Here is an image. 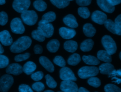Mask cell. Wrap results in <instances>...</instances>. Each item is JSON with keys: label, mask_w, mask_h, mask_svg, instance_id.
<instances>
[{"label": "cell", "mask_w": 121, "mask_h": 92, "mask_svg": "<svg viewBox=\"0 0 121 92\" xmlns=\"http://www.w3.org/2000/svg\"><path fill=\"white\" fill-rule=\"evenodd\" d=\"M31 43L32 40L29 36H22L11 44L10 50L13 53L21 52L29 48Z\"/></svg>", "instance_id": "1"}, {"label": "cell", "mask_w": 121, "mask_h": 92, "mask_svg": "<svg viewBox=\"0 0 121 92\" xmlns=\"http://www.w3.org/2000/svg\"><path fill=\"white\" fill-rule=\"evenodd\" d=\"M98 73L99 69L96 67L84 66L78 70V74L80 78L86 79L97 75Z\"/></svg>", "instance_id": "2"}, {"label": "cell", "mask_w": 121, "mask_h": 92, "mask_svg": "<svg viewBox=\"0 0 121 92\" xmlns=\"http://www.w3.org/2000/svg\"><path fill=\"white\" fill-rule=\"evenodd\" d=\"M102 44L105 50L111 55L114 54L117 50V46L113 39L108 35H104L102 38Z\"/></svg>", "instance_id": "3"}, {"label": "cell", "mask_w": 121, "mask_h": 92, "mask_svg": "<svg viewBox=\"0 0 121 92\" xmlns=\"http://www.w3.org/2000/svg\"><path fill=\"white\" fill-rule=\"evenodd\" d=\"M21 17L23 21L28 25H34L38 19V16L34 10H25L21 13Z\"/></svg>", "instance_id": "4"}, {"label": "cell", "mask_w": 121, "mask_h": 92, "mask_svg": "<svg viewBox=\"0 0 121 92\" xmlns=\"http://www.w3.org/2000/svg\"><path fill=\"white\" fill-rule=\"evenodd\" d=\"M37 29L39 30L43 35L46 38L52 36L54 32V27L52 24L46 22L42 19L38 23Z\"/></svg>", "instance_id": "5"}, {"label": "cell", "mask_w": 121, "mask_h": 92, "mask_svg": "<svg viewBox=\"0 0 121 92\" xmlns=\"http://www.w3.org/2000/svg\"><path fill=\"white\" fill-rule=\"evenodd\" d=\"M14 83L13 77L9 74L3 75L0 78V91L8 92Z\"/></svg>", "instance_id": "6"}, {"label": "cell", "mask_w": 121, "mask_h": 92, "mask_svg": "<svg viewBox=\"0 0 121 92\" xmlns=\"http://www.w3.org/2000/svg\"><path fill=\"white\" fill-rule=\"evenodd\" d=\"M30 4V0H14L12 7L17 12L21 13L28 9Z\"/></svg>", "instance_id": "7"}, {"label": "cell", "mask_w": 121, "mask_h": 92, "mask_svg": "<svg viewBox=\"0 0 121 92\" xmlns=\"http://www.w3.org/2000/svg\"><path fill=\"white\" fill-rule=\"evenodd\" d=\"M10 28L11 31L16 34H22L25 30L22 20L18 17H15L11 20Z\"/></svg>", "instance_id": "8"}, {"label": "cell", "mask_w": 121, "mask_h": 92, "mask_svg": "<svg viewBox=\"0 0 121 92\" xmlns=\"http://www.w3.org/2000/svg\"><path fill=\"white\" fill-rule=\"evenodd\" d=\"M60 89L64 92H78V86L74 81L63 80L60 83Z\"/></svg>", "instance_id": "9"}, {"label": "cell", "mask_w": 121, "mask_h": 92, "mask_svg": "<svg viewBox=\"0 0 121 92\" xmlns=\"http://www.w3.org/2000/svg\"><path fill=\"white\" fill-rule=\"evenodd\" d=\"M60 77L62 80H71L73 81H77L73 71L69 67H63L60 70Z\"/></svg>", "instance_id": "10"}, {"label": "cell", "mask_w": 121, "mask_h": 92, "mask_svg": "<svg viewBox=\"0 0 121 92\" xmlns=\"http://www.w3.org/2000/svg\"><path fill=\"white\" fill-rule=\"evenodd\" d=\"M107 18V15L104 13L99 10L95 11L91 15L92 20L94 22L99 25L104 24Z\"/></svg>", "instance_id": "11"}, {"label": "cell", "mask_w": 121, "mask_h": 92, "mask_svg": "<svg viewBox=\"0 0 121 92\" xmlns=\"http://www.w3.org/2000/svg\"><path fill=\"white\" fill-rule=\"evenodd\" d=\"M6 72L9 74L17 75L23 72V67L18 63H12L8 65Z\"/></svg>", "instance_id": "12"}, {"label": "cell", "mask_w": 121, "mask_h": 92, "mask_svg": "<svg viewBox=\"0 0 121 92\" xmlns=\"http://www.w3.org/2000/svg\"><path fill=\"white\" fill-rule=\"evenodd\" d=\"M59 34L63 39L68 40L73 38L76 32L74 29L62 27L59 29Z\"/></svg>", "instance_id": "13"}, {"label": "cell", "mask_w": 121, "mask_h": 92, "mask_svg": "<svg viewBox=\"0 0 121 92\" xmlns=\"http://www.w3.org/2000/svg\"><path fill=\"white\" fill-rule=\"evenodd\" d=\"M0 42L4 46H9L13 43V39L9 32L3 30L0 32Z\"/></svg>", "instance_id": "14"}, {"label": "cell", "mask_w": 121, "mask_h": 92, "mask_svg": "<svg viewBox=\"0 0 121 92\" xmlns=\"http://www.w3.org/2000/svg\"><path fill=\"white\" fill-rule=\"evenodd\" d=\"M96 2L100 8L107 13H112L115 10L114 6L111 5L107 0H96Z\"/></svg>", "instance_id": "15"}, {"label": "cell", "mask_w": 121, "mask_h": 92, "mask_svg": "<svg viewBox=\"0 0 121 92\" xmlns=\"http://www.w3.org/2000/svg\"><path fill=\"white\" fill-rule=\"evenodd\" d=\"M64 23L68 26L71 28H75L78 26L76 17L72 14H68L63 19Z\"/></svg>", "instance_id": "16"}, {"label": "cell", "mask_w": 121, "mask_h": 92, "mask_svg": "<svg viewBox=\"0 0 121 92\" xmlns=\"http://www.w3.org/2000/svg\"><path fill=\"white\" fill-rule=\"evenodd\" d=\"M39 62L48 72L52 73L54 70V67L51 61L46 57L41 56L39 58Z\"/></svg>", "instance_id": "17"}, {"label": "cell", "mask_w": 121, "mask_h": 92, "mask_svg": "<svg viewBox=\"0 0 121 92\" xmlns=\"http://www.w3.org/2000/svg\"><path fill=\"white\" fill-rule=\"evenodd\" d=\"M99 71L103 75H110L114 70V67L110 63L106 62L101 65L99 67Z\"/></svg>", "instance_id": "18"}, {"label": "cell", "mask_w": 121, "mask_h": 92, "mask_svg": "<svg viewBox=\"0 0 121 92\" xmlns=\"http://www.w3.org/2000/svg\"><path fill=\"white\" fill-rule=\"evenodd\" d=\"M83 31L84 34L88 37H93L96 33L95 28L90 23H86L84 25Z\"/></svg>", "instance_id": "19"}, {"label": "cell", "mask_w": 121, "mask_h": 92, "mask_svg": "<svg viewBox=\"0 0 121 92\" xmlns=\"http://www.w3.org/2000/svg\"><path fill=\"white\" fill-rule=\"evenodd\" d=\"M36 68V64L32 61H27L26 62L23 67V71L26 75H31L34 72Z\"/></svg>", "instance_id": "20"}, {"label": "cell", "mask_w": 121, "mask_h": 92, "mask_svg": "<svg viewBox=\"0 0 121 92\" xmlns=\"http://www.w3.org/2000/svg\"><path fill=\"white\" fill-rule=\"evenodd\" d=\"M97 57L99 60L105 62L110 63L112 61L111 55L106 50H99L97 53Z\"/></svg>", "instance_id": "21"}, {"label": "cell", "mask_w": 121, "mask_h": 92, "mask_svg": "<svg viewBox=\"0 0 121 92\" xmlns=\"http://www.w3.org/2000/svg\"><path fill=\"white\" fill-rule=\"evenodd\" d=\"M77 48L78 43L74 41H67L64 43V49L69 52H74Z\"/></svg>", "instance_id": "22"}, {"label": "cell", "mask_w": 121, "mask_h": 92, "mask_svg": "<svg viewBox=\"0 0 121 92\" xmlns=\"http://www.w3.org/2000/svg\"><path fill=\"white\" fill-rule=\"evenodd\" d=\"M60 45V42L58 40L52 39L48 42L46 47L50 52L54 53L58 50Z\"/></svg>", "instance_id": "23"}, {"label": "cell", "mask_w": 121, "mask_h": 92, "mask_svg": "<svg viewBox=\"0 0 121 92\" xmlns=\"http://www.w3.org/2000/svg\"><path fill=\"white\" fill-rule=\"evenodd\" d=\"M94 41L91 39L84 40L80 44V49L84 52H87L91 50L94 45Z\"/></svg>", "instance_id": "24"}, {"label": "cell", "mask_w": 121, "mask_h": 92, "mask_svg": "<svg viewBox=\"0 0 121 92\" xmlns=\"http://www.w3.org/2000/svg\"><path fill=\"white\" fill-rule=\"evenodd\" d=\"M83 61L86 64L89 65H97L100 63L99 60L96 57L92 55H84L82 57Z\"/></svg>", "instance_id": "25"}, {"label": "cell", "mask_w": 121, "mask_h": 92, "mask_svg": "<svg viewBox=\"0 0 121 92\" xmlns=\"http://www.w3.org/2000/svg\"><path fill=\"white\" fill-rule=\"evenodd\" d=\"M81 61L80 55L78 53H74L70 55L68 59V63L71 66H76Z\"/></svg>", "instance_id": "26"}, {"label": "cell", "mask_w": 121, "mask_h": 92, "mask_svg": "<svg viewBox=\"0 0 121 92\" xmlns=\"http://www.w3.org/2000/svg\"><path fill=\"white\" fill-rule=\"evenodd\" d=\"M51 3L59 8H63L67 7L69 4L68 0H50Z\"/></svg>", "instance_id": "27"}, {"label": "cell", "mask_w": 121, "mask_h": 92, "mask_svg": "<svg viewBox=\"0 0 121 92\" xmlns=\"http://www.w3.org/2000/svg\"><path fill=\"white\" fill-rule=\"evenodd\" d=\"M34 7L39 11H43L47 8L46 3L43 0H36L33 3Z\"/></svg>", "instance_id": "28"}, {"label": "cell", "mask_w": 121, "mask_h": 92, "mask_svg": "<svg viewBox=\"0 0 121 92\" xmlns=\"http://www.w3.org/2000/svg\"><path fill=\"white\" fill-rule=\"evenodd\" d=\"M56 18L55 13L53 11H49L42 16V20L48 23L54 21Z\"/></svg>", "instance_id": "29"}, {"label": "cell", "mask_w": 121, "mask_h": 92, "mask_svg": "<svg viewBox=\"0 0 121 92\" xmlns=\"http://www.w3.org/2000/svg\"><path fill=\"white\" fill-rule=\"evenodd\" d=\"M31 35L33 39L39 42H43L45 40V36L38 29L33 31Z\"/></svg>", "instance_id": "30"}, {"label": "cell", "mask_w": 121, "mask_h": 92, "mask_svg": "<svg viewBox=\"0 0 121 92\" xmlns=\"http://www.w3.org/2000/svg\"><path fill=\"white\" fill-rule=\"evenodd\" d=\"M78 14L82 18L86 19L89 17L90 15L88 8L86 7H80L78 8Z\"/></svg>", "instance_id": "31"}, {"label": "cell", "mask_w": 121, "mask_h": 92, "mask_svg": "<svg viewBox=\"0 0 121 92\" xmlns=\"http://www.w3.org/2000/svg\"><path fill=\"white\" fill-rule=\"evenodd\" d=\"M106 28L113 34H116L114 22L111 19H106L104 24Z\"/></svg>", "instance_id": "32"}, {"label": "cell", "mask_w": 121, "mask_h": 92, "mask_svg": "<svg viewBox=\"0 0 121 92\" xmlns=\"http://www.w3.org/2000/svg\"><path fill=\"white\" fill-rule=\"evenodd\" d=\"M87 83L90 85L95 88H97L101 85L100 80L98 78L95 77V76L89 77L87 80Z\"/></svg>", "instance_id": "33"}, {"label": "cell", "mask_w": 121, "mask_h": 92, "mask_svg": "<svg viewBox=\"0 0 121 92\" xmlns=\"http://www.w3.org/2000/svg\"><path fill=\"white\" fill-rule=\"evenodd\" d=\"M116 34L118 35H121V15H118L114 21Z\"/></svg>", "instance_id": "34"}, {"label": "cell", "mask_w": 121, "mask_h": 92, "mask_svg": "<svg viewBox=\"0 0 121 92\" xmlns=\"http://www.w3.org/2000/svg\"><path fill=\"white\" fill-rule=\"evenodd\" d=\"M45 78L46 79V84L49 88L52 89L56 88L57 85V83L50 75H46L45 76Z\"/></svg>", "instance_id": "35"}, {"label": "cell", "mask_w": 121, "mask_h": 92, "mask_svg": "<svg viewBox=\"0 0 121 92\" xmlns=\"http://www.w3.org/2000/svg\"><path fill=\"white\" fill-rule=\"evenodd\" d=\"M104 89L105 92H121V89L119 87L112 84H109L105 85L104 87Z\"/></svg>", "instance_id": "36"}, {"label": "cell", "mask_w": 121, "mask_h": 92, "mask_svg": "<svg viewBox=\"0 0 121 92\" xmlns=\"http://www.w3.org/2000/svg\"><path fill=\"white\" fill-rule=\"evenodd\" d=\"M53 62L60 67H65L66 65V62L64 59L60 56H56L53 59Z\"/></svg>", "instance_id": "37"}, {"label": "cell", "mask_w": 121, "mask_h": 92, "mask_svg": "<svg viewBox=\"0 0 121 92\" xmlns=\"http://www.w3.org/2000/svg\"><path fill=\"white\" fill-rule=\"evenodd\" d=\"M9 64V59L7 57L0 54V68L7 67Z\"/></svg>", "instance_id": "38"}, {"label": "cell", "mask_w": 121, "mask_h": 92, "mask_svg": "<svg viewBox=\"0 0 121 92\" xmlns=\"http://www.w3.org/2000/svg\"><path fill=\"white\" fill-rule=\"evenodd\" d=\"M32 87L34 91L38 92L43 91L45 88L44 85L42 83L39 82H35L32 85Z\"/></svg>", "instance_id": "39"}, {"label": "cell", "mask_w": 121, "mask_h": 92, "mask_svg": "<svg viewBox=\"0 0 121 92\" xmlns=\"http://www.w3.org/2000/svg\"><path fill=\"white\" fill-rule=\"evenodd\" d=\"M30 56V54L28 52H26L24 54H19L16 55L14 58V60L16 62H20L26 60Z\"/></svg>", "instance_id": "40"}, {"label": "cell", "mask_w": 121, "mask_h": 92, "mask_svg": "<svg viewBox=\"0 0 121 92\" xmlns=\"http://www.w3.org/2000/svg\"><path fill=\"white\" fill-rule=\"evenodd\" d=\"M43 77V72L39 71L35 73H33L31 75V78L35 81H39L41 80Z\"/></svg>", "instance_id": "41"}, {"label": "cell", "mask_w": 121, "mask_h": 92, "mask_svg": "<svg viewBox=\"0 0 121 92\" xmlns=\"http://www.w3.org/2000/svg\"><path fill=\"white\" fill-rule=\"evenodd\" d=\"M8 21V16L7 14L4 11L0 12V25H5Z\"/></svg>", "instance_id": "42"}, {"label": "cell", "mask_w": 121, "mask_h": 92, "mask_svg": "<svg viewBox=\"0 0 121 92\" xmlns=\"http://www.w3.org/2000/svg\"><path fill=\"white\" fill-rule=\"evenodd\" d=\"M18 90L20 92H33V91L30 87L25 84H21L19 86Z\"/></svg>", "instance_id": "43"}, {"label": "cell", "mask_w": 121, "mask_h": 92, "mask_svg": "<svg viewBox=\"0 0 121 92\" xmlns=\"http://www.w3.org/2000/svg\"><path fill=\"white\" fill-rule=\"evenodd\" d=\"M92 0H76V3L80 6H86L90 4Z\"/></svg>", "instance_id": "44"}, {"label": "cell", "mask_w": 121, "mask_h": 92, "mask_svg": "<svg viewBox=\"0 0 121 92\" xmlns=\"http://www.w3.org/2000/svg\"><path fill=\"white\" fill-rule=\"evenodd\" d=\"M34 51L35 54H40L43 52V49L40 45L36 44L34 47Z\"/></svg>", "instance_id": "45"}, {"label": "cell", "mask_w": 121, "mask_h": 92, "mask_svg": "<svg viewBox=\"0 0 121 92\" xmlns=\"http://www.w3.org/2000/svg\"><path fill=\"white\" fill-rule=\"evenodd\" d=\"M107 1L113 6L120 4L121 2V0H107Z\"/></svg>", "instance_id": "46"}, {"label": "cell", "mask_w": 121, "mask_h": 92, "mask_svg": "<svg viewBox=\"0 0 121 92\" xmlns=\"http://www.w3.org/2000/svg\"><path fill=\"white\" fill-rule=\"evenodd\" d=\"M78 92H89V91L87 90L84 87H80L79 88H78Z\"/></svg>", "instance_id": "47"}, {"label": "cell", "mask_w": 121, "mask_h": 92, "mask_svg": "<svg viewBox=\"0 0 121 92\" xmlns=\"http://www.w3.org/2000/svg\"><path fill=\"white\" fill-rule=\"evenodd\" d=\"M4 49L3 48V47L2 46V45H1V44L0 43V54H2L4 52Z\"/></svg>", "instance_id": "48"}, {"label": "cell", "mask_w": 121, "mask_h": 92, "mask_svg": "<svg viewBox=\"0 0 121 92\" xmlns=\"http://www.w3.org/2000/svg\"><path fill=\"white\" fill-rule=\"evenodd\" d=\"M6 0H0V5H3L5 3Z\"/></svg>", "instance_id": "49"}, {"label": "cell", "mask_w": 121, "mask_h": 92, "mask_svg": "<svg viewBox=\"0 0 121 92\" xmlns=\"http://www.w3.org/2000/svg\"><path fill=\"white\" fill-rule=\"evenodd\" d=\"M44 92H53V91H52V90H45Z\"/></svg>", "instance_id": "50"}, {"label": "cell", "mask_w": 121, "mask_h": 92, "mask_svg": "<svg viewBox=\"0 0 121 92\" xmlns=\"http://www.w3.org/2000/svg\"><path fill=\"white\" fill-rule=\"evenodd\" d=\"M119 58H120V59H121V52H120L119 54Z\"/></svg>", "instance_id": "51"}, {"label": "cell", "mask_w": 121, "mask_h": 92, "mask_svg": "<svg viewBox=\"0 0 121 92\" xmlns=\"http://www.w3.org/2000/svg\"><path fill=\"white\" fill-rule=\"evenodd\" d=\"M69 0V1H72V0Z\"/></svg>", "instance_id": "52"}]
</instances>
